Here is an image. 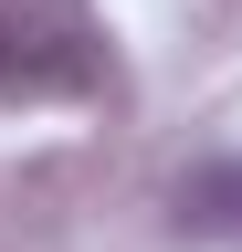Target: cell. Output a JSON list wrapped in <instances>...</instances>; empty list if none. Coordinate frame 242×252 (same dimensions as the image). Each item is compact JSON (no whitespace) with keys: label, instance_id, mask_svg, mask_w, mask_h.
<instances>
[{"label":"cell","instance_id":"cell-2","mask_svg":"<svg viewBox=\"0 0 242 252\" xmlns=\"http://www.w3.org/2000/svg\"><path fill=\"white\" fill-rule=\"evenodd\" d=\"M179 220H200V231H242V158H232V168L179 179Z\"/></svg>","mask_w":242,"mask_h":252},{"label":"cell","instance_id":"cell-1","mask_svg":"<svg viewBox=\"0 0 242 252\" xmlns=\"http://www.w3.org/2000/svg\"><path fill=\"white\" fill-rule=\"evenodd\" d=\"M105 74V32L84 0H0V94L53 105Z\"/></svg>","mask_w":242,"mask_h":252}]
</instances>
